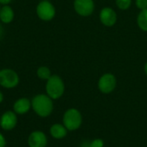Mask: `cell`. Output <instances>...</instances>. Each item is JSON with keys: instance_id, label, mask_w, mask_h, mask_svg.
I'll return each mask as SVG.
<instances>
[{"instance_id": "obj_1", "label": "cell", "mask_w": 147, "mask_h": 147, "mask_svg": "<svg viewBox=\"0 0 147 147\" xmlns=\"http://www.w3.org/2000/svg\"><path fill=\"white\" fill-rule=\"evenodd\" d=\"M32 109L37 115L40 117L49 116L53 110V102L51 97L45 94L35 96L32 101Z\"/></svg>"}, {"instance_id": "obj_2", "label": "cell", "mask_w": 147, "mask_h": 147, "mask_svg": "<svg viewBox=\"0 0 147 147\" xmlns=\"http://www.w3.org/2000/svg\"><path fill=\"white\" fill-rule=\"evenodd\" d=\"M47 95L53 100L60 98L65 92V84L58 75H52L46 84Z\"/></svg>"}, {"instance_id": "obj_3", "label": "cell", "mask_w": 147, "mask_h": 147, "mask_svg": "<svg viewBox=\"0 0 147 147\" xmlns=\"http://www.w3.org/2000/svg\"><path fill=\"white\" fill-rule=\"evenodd\" d=\"M83 122V117L80 111L77 109H67L63 115V125L68 131L78 130Z\"/></svg>"}, {"instance_id": "obj_4", "label": "cell", "mask_w": 147, "mask_h": 147, "mask_svg": "<svg viewBox=\"0 0 147 147\" xmlns=\"http://www.w3.org/2000/svg\"><path fill=\"white\" fill-rule=\"evenodd\" d=\"M19 84L17 73L11 69L0 70V85L6 89H12Z\"/></svg>"}, {"instance_id": "obj_5", "label": "cell", "mask_w": 147, "mask_h": 147, "mask_svg": "<svg viewBox=\"0 0 147 147\" xmlns=\"http://www.w3.org/2000/svg\"><path fill=\"white\" fill-rule=\"evenodd\" d=\"M36 13L40 19L43 21H50L55 16V8L49 1H41L37 5Z\"/></svg>"}, {"instance_id": "obj_6", "label": "cell", "mask_w": 147, "mask_h": 147, "mask_svg": "<svg viewBox=\"0 0 147 147\" xmlns=\"http://www.w3.org/2000/svg\"><path fill=\"white\" fill-rule=\"evenodd\" d=\"M116 86V78L111 73L102 75L98 81V89L104 94L111 93Z\"/></svg>"}, {"instance_id": "obj_7", "label": "cell", "mask_w": 147, "mask_h": 147, "mask_svg": "<svg viewBox=\"0 0 147 147\" xmlns=\"http://www.w3.org/2000/svg\"><path fill=\"white\" fill-rule=\"evenodd\" d=\"M94 2L93 0H75L74 9L76 12L82 16H88L94 11Z\"/></svg>"}, {"instance_id": "obj_8", "label": "cell", "mask_w": 147, "mask_h": 147, "mask_svg": "<svg viewBox=\"0 0 147 147\" xmlns=\"http://www.w3.org/2000/svg\"><path fill=\"white\" fill-rule=\"evenodd\" d=\"M17 124V116L14 111H6L4 112L0 118V127L5 130L9 131L16 127Z\"/></svg>"}, {"instance_id": "obj_9", "label": "cell", "mask_w": 147, "mask_h": 147, "mask_svg": "<svg viewBox=\"0 0 147 147\" xmlns=\"http://www.w3.org/2000/svg\"><path fill=\"white\" fill-rule=\"evenodd\" d=\"M29 147H46L47 145V138L41 131L32 132L28 139Z\"/></svg>"}, {"instance_id": "obj_10", "label": "cell", "mask_w": 147, "mask_h": 147, "mask_svg": "<svg viewBox=\"0 0 147 147\" xmlns=\"http://www.w3.org/2000/svg\"><path fill=\"white\" fill-rule=\"evenodd\" d=\"M100 20L102 24H104L105 26L110 27V26H113L116 22L117 16H116L115 11L113 9L106 7L102 9L100 13Z\"/></svg>"}, {"instance_id": "obj_11", "label": "cell", "mask_w": 147, "mask_h": 147, "mask_svg": "<svg viewBox=\"0 0 147 147\" xmlns=\"http://www.w3.org/2000/svg\"><path fill=\"white\" fill-rule=\"evenodd\" d=\"M31 108H32L31 102L29 101V99L25 97L17 99L13 106L14 112L17 115H24L28 113Z\"/></svg>"}, {"instance_id": "obj_12", "label": "cell", "mask_w": 147, "mask_h": 147, "mask_svg": "<svg viewBox=\"0 0 147 147\" xmlns=\"http://www.w3.org/2000/svg\"><path fill=\"white\" fill-rule=\"evenodd\" d=\"M68 130L63 124H53L50 128V134L56 140H61L67 135Z\"/></svg>"}, {"instance_id": "obj_13", "label": "cell", "mask_w": 147, "mask_h": 147, "mask_svg": "<svg viewBox=\"0 0 147 147\" xmlns=\"http://www.w3.org/2000/svg\"><path fill=\"white\" fill-rule=\"evenodd\" d=\"M14 19V11L9 5H4L0 9V20L4 23H9Z\"/></svg>"}, {"instance_id": "obj_14", "label": "cell", "mask_w": 147, "mask_h": 147, "mask_svg": "<svg viewBox=\"0 0 147 147\" xmlns=\"http://www.w3.org/2000/svg\"><path fill=\"white\" fill-rule=\"evenodd\" d=\"M137 22L139 27L142 30L147 31V9L141 10V12L138 16Z\"/></svg>"}, {"instance_id": "obj_15", "label": "cell", "mask_w": 147, "mask_h": 147, "mask_svg": "<svg viewBox=\"0 0 147 147\" xmlns=\"http://www.w3.org/2000/svg\"><path fill=\"white\" fill-rule=\"evenodd\" d=\"M37 76L39 78H40L42 80H47L52 76L51 71L47 66H40L37 70Z\"/></svg>"}, {"instance_id": "obj_16", "label": "cell", "mask_w": 147, "mask_h": 147, "mask_svg": "<svg viewBox=\"0 0 147 147\" xmlns=\"http://www.w3.org/2000/svg\"><path fill=\"white\" fill-rule=\"evenodd\" d=\"M132 3V0H116V4L121 9H127Z\"/></svg>"}, {"instance_id": "obj_17", "label": "cell", "mask_w": 147, "mask_h": 147, "mask_svg": "<svg viewBox=\"0 0 147 147\" xmlns=\"http://www.w3.org/2000/svg\"><path fill=\"white\" fill-rule=\"evenodd\" d=\"M90 147H104V142L102 139H95L90 141Z\"/></svg>"}, {"instance_id": "obj_18", "label": "cell", "mask_w": 147, "mask_h": 147, "mask_svg": "<svg viewBox=\"0 0 147 147\" xmlns=\"http://www.w3.org/2000/svg\"><path fill=\"white\" fill-rule=\"evenodd\" d=\"M136 5L141 10L147 9V0H136Z\"/></svg>"}, {"instance_id": "obj_19", "label": "cell", "mask_w": 147, "mask_h": 147, "mask_svg": "<svg viewBox=\"0 0 147 147\" xmlns=\"http://www.w3.org/2000/svg\"><path fill=\"white\" fill-rule=\"evenodd\" d=\"M6 146V140L4 136L0 133V147H5Z\"/></svg>"}, {"instance_id": "obj_20", "label": "cell", "mask_w": 147, "mask_h": 147, "mask_svg": "<svg viewBox=\"0 0 147 147\" xmlns=\"http://www.w3.org/2000/svg\"><path fill=\"white\" fill-rule=\"evenodd\" d=\"M90 141H88V140H84L82 142V144L80 145V147H90Z\"/></svg>"}, {"instance_id": "obj_21", "label": "cell", "mask_w": 147, "mask_h": 147, "mask_svg": "<svg viewBox=\"0 0 147 147\" xmlns=\"http://www.w3.org/2000/svg\"><path fill=\"white\" fill-rule=\"evenodd\" d=\"M12 0H0V3L1 4H4V5H7L8 3H9Z\"/></svg>"}, {"instance_id": "obj_22", "label": "cell", "mask_w": 147, "mask_h": 147, "mask_svg": "<svg viewBox=\"0 0 147 147\" xmlns=\"http://www.w3.org/2000/svg\"><path fill=\"white\" fill-rule=\"evenodd\" d=\"M3 27L0 25V39L3 36Z\"/></svg>"}, {"instance_id": "obj_23", "label": "cell", "mask_w": 147, "mask_h": 147, "mask_svg": "<svg viewBox=\"0 0 147 147\" xmlns=\"http://www.w3.org/2000/svg\"><path fill=\"white\" fill-rule=\"evenodd\" d=\"M3 101V93L0 91V103H1Z\"/></svg>"}, {"instance_id": "obj_24", "label": "cell", "mask_w": 147, "mask_h": 147, "mask_svg": "<svg viewBox=\"0 0 147 147\" xmlns=\"http://www.w3.org/2000/svg\"><path fill=\"white\" fill-rule=\"evenodd\" d=\"M145 72H146V74L147 75V63L146 64V65H145Z\"/></svg>"}, {"instance_id": "obj_25", "label": "cell", "mask_w": 147, "mask_h": 147, "mask_svg": "<svg viewBox=\"0 0 147 147\" xmlns=\"http://www.w3.org/2000/svg\"><path fill=\"white\" fill-rule=\"evenodd\" d=\"M0 9H1V8H0Z\"/></svg>"}]
</instances>
